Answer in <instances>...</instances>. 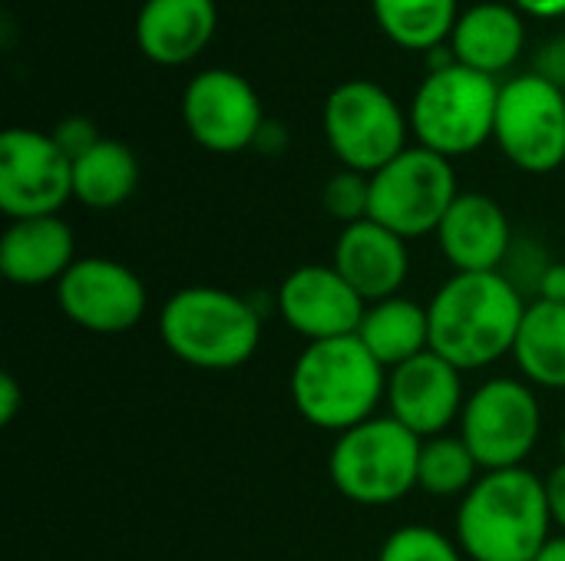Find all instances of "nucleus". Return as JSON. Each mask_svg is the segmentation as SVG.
Wrapping results in <instances>:
<instances>
[{
	"label": "nucleus",
	"instance_id": "16",
	"mask_svg": "<svg viewBox=\"0 0 565 561\" xmlns=\"http://www.w3.org/2000/svg\"><path fill=\"white\" fill-rule=\"evenodd\" d=\"M437 248L454 271H500L513 248V225L503 205L487 192H460L437 228Z\"/></svg>",
	"mask_w": 565,
	"mask_h": 561
},
{
	"label": "nucleus",
	"instance_id": "20",
	"mask_svg": "<svg viewBox=\"0 0 565 561\" xmlns=\"http://www.w3.org/2000/svg\"><path fill=\"white\" fill-rule=\"evenodd\" d=\"M447 46L457 63L487 76H500L520 60L526 46V23L513 3L487 0L457 17Z\"/></svg>",
	"mask_w": 565,
	"mask_h": 561
},
{
	"label": "nucleus",
	"instance_id": "9",
	"mask_svg": "<svg viewBox=\"0 0 565 561\" xmlns=\"http://www.w3.org/2000/svg\"><path fill=\"white\" fill-rule=\"evenodd\" d=\"M457 195L460 185L454 162L424 145H407L371 175V218L414 241L437 235Z\"/></svg>",
	"mask_w": 565,
	"mask_h": 561
},
{
	"label": "nucleus",
	"instance_id": "15",
	"mask_svg": "<svg viewBox=\"0 0 565 561\" xmlns=\"http://www.w3.org/2000/svg\"><path fill=\"white\" fill-rule=\"evenodd\" d=\"M463 374L444 360L440 354L427 350L394 370H387V417L404 423L414 436L434 440L450 433L460 423L467 403Z\"/></svg>",
	"mask_w": 565,
	"mask_h": 561
},
{
	"label": "nucleus",
	"instance_id": "2",
	"mask_svg": "<svg viewBox=\"0 0 565 561\" xmlns=\"http://www.w3.org/2000/svg\"><path fill=\"white\" fill-rule=\"evenodd\" d=\"M454 539L467 561H536L553 539L546 479L533 470H493L460 499Z\"/></svg>",
	"mask_w": 565,
	"mask_h": 561
},
{
	"label": "nucleus",
	"instance_id": "24",
	"mask_svg": "<svg viewBox=\"0 0 565 561\" xmlns=\"http://www.w3.org/2000/svg\"><path fill=\"white\" fill-rule=\"evenodd\" d=\"M371 10L387 40L414 53L447 46L460 17L457 0H371Z\"/></svg>",
	"mask_w": 565,
	"mask_h": 561
},
{
	"label": "nucleus",
	"instance_id": "26",
	"mask_svg": "<svg viewBox=\"0 0 565 561\" xmlns=\"http://www.w3.org/2000/svg\"><path fill=\"white\" fill-rule=\"evenodd\" d=\"M377 561H467V555L460 552L457 539H450L447 532L414 522L394 529L384 539Z\"/></svg>",
	"mask_w": 565,
	"mask_h": 561
},
{
	"label": "nucleus",
	"instance_id": "36",
	"mask_svg": "<svg viewBox=\"0 0 565 561\" xmlns=\"http://www.w3.org/2000/svg\"><path fill=\"white\" fill-rule=\"evenodd\" d=\"M536 561H565V536H553L546 546H543V552L536 555Z\"/></svg>",
	"mask_w": 565,
	"mask_h": 561
},
{
	"label": "nucleus",
	"instance_id": "37",
	"mask_svg": "<svg viewBox=\"0 0 565 561\" xmlns=\"http://www.w3.org/2000/svg\"><path fill=\"white\" fill-rule=\"evenodd\" d=\"M559 450H563V463H565V427H563V433H559Z\"/></svg>",
	"mask_w": 565,
	"mask_h": 561
},
{
	"label": "nucleus",
	"instance_id": "17",
	"mask_svg": "<svg viewBox=\"0 0 565 561\" xmlns=\"http://www.w3.org/2000/svg\"><path fill=\"white\" fill-rule=\"evenodd\" d=\"M331 265L367 304H374L404 291L411 278V248L397 231L364 218L338 231Z\"/></svg>",
	"mask_w": 565,
	"mask_h": 561
},
{
	"label": "nucleus",
	"instance_id": "35",
	"mask_svg": "<svg viewBox=\"0 0 565 561\" xmlns=\"http://www.w3.org/2000/svg\"><path fill=\"white\" fill-rule=\"evenodd\" d=\"M520 13L530 17H563L565 0H510Z\"/></svg>",
	"mask_w": 565,
	"mask_h": 561
},
{
	"label": "nucleus",
	"instance_id": "11",
	"mask_svg": "<svg viewBox=\"0 0 565 561\" xmlns=\"http://www.w3.org/2000/svg\"><path fill=\"white\" fill-rule=\"evenodd\" d=\"M73 198V162L50 132L10 126L0 136V212L7 222L60 215Z\"/></svg>",
	"mask_w": 565,
	"mask_h": 561
},
{
	"label": "nucleus",
	"instance_id": "5",
	"mask_svg": "<svg viewBox=\"0 0 565 561\" xmlns=\"http://www.w3.org/2000/svg\"><path fill=\"white\" fill-rule=\"evenodd\" d=\"M500 86L497 76L477 73L463 63L430 69L407 109L417 145L450 162L483 149L497 129Z\"/></svg>",
	"mask_w": 565,
	"mask_h": 561
},
{
	"label": "nucleus",
	"instance_id": "8",
	"mask_svg": "<svg viewBox=\"0 0 565 561\" xmlns=\"http://www.w3.org/2000/svg\"><path fill=\"white\" fill-rule=\"evenodd\" d=\"M407 136L411 119L381 83L348 79L331 89L324 103V139L341 169L374 175L407 149Z\"/></svg>",
	"mask_w": 565,
	"mask_h": 561
},
{
	"label": "nucleus",
	"instance_id": "34",
	"mask_svg": "<svg viewBox=\"0 0 565 561\" xmlns=\"http://www.w3.org/2000/svg\"><path fill=\"white\" fill-rule=\"evenodd\" d=\"M285 142H288V132H285L278 122L265 119V126H262V132H258V139H255V149H262V152H281Z\"/></svg>",
	"mask_w": 565,
	"mask_h": 561
},
{
	"label": "nucleus",
	"instance_id": "7",
	"mask_svg": "<svg viewBox=\"0 0 565 561\" xmlns=\"http://www.w3.org/2000/svg\"><path fill=\"white\" fill-rule=\"evenodd\" d=\"M457 433L483 473L526 466L543 436L536 387L523 377H487L467 393Z\"/></svg>",
	"mask_w": 565,
	"mask_h": 561
},
{
	"label": "nucleus",
	"instance_id": "14",
	"mask_svg": "<svg viewBox=\"0 0 565 561\" xmlns=\"http://www.w3.org/2000/svg\"><path fill=\"white\" fill-rule=\"evenodd\" d=\"M364 311L367 301L338 274L331 261L288 271L275 291V314L308 344L354 337Z\"/></svg>",
	"mask_w": 565,
	"mask_h": 561
},
{
	"label": "nucleus",
	"instance_id": "23",
	"mask_svg": "<svg viewBox=\"0 0 565 561\" xmlns=\"http://www.w3.org/2000/svg\"><path fill=\"white\" fill-rule=\"evenodd\" d=\"M139 185V159L136 152L103 136L86 155L73 162V198L93 212H113L132 198Z\"/></svg>",
	"mask_w": 565,
	"mask_h": 561
},
{
	"label": "nucleus",
	"instance_id": "13",
	"mask_svg": "<svg viewBox=\"0 0 565 561\" xmlns=\"http://www.w3.org/2000/svg\"><path fill=\"white\" fill-rule=\"evenodd\" d=\"M182 122L202 149L232 155L255 145L265 126V109L242 73L212 66L189 79L182 93Z\"/></svg>",
	"mask_w": 565,
	"mask_h": 561
},
{
	"label": "nucleus",
	"instance_id": "32",
	"mask_svg": "<svg viewBox=\"0 0 565 561\" xmlns=\"http://www.w3.org/2000/svg\"><path fill=\"white\" fill-rule=\"evenodd\" d=\"M17 410H20V384L13 374H3L0 377V423L10 427L17 420Z\"/></svg>",
	"mask_w": 565,
	"mask_h": 561
},
{
	"label": "nucleus",
	"instance_id": "28",
	"mask_svg": "<svg viewBox=\"0 0 565 561\" xmlns=\"http://www.w3.org/2000/svg\"><path fill=\"white\" fill-rule=\"evenodd\" d=\"M550 268H553V258H550L546 245L536 241V238H530V235H516V238H513V248H510V255H507V261H503V268H500V274H503L526 301H536L540 284H543V278H546Z\"/></svg>",
	"mask_w": 565,
	"mask_h": 561
},
{
	"label": "nucleus",
	"instance_id": "18",
	"mask_svg": "<svg viewBox=\"0 0 565 561\" xmlns=\"http://www.w3.org/2000/svg\"><path fill=\"white\" fill-rule=\"evenodd\" d=\"M73 261L76 235L60 215L7 222L0 235V274L17 288H56Z\"/></svg>",
	"mask_w": 565,
	"mask_h": 561
},
{
	"label": "nucleus",
	"instance_id": "31",
	"mask_svg": "<svg viewBox=\"0 0 565 561\" xmlns=\"http://www.w3.org/2000/svg\"><path fill=\"white\" fill-rule=\"evenodd\" d=\"M546 479V499H550V516H553V529L565 536V463L553 466Z\"/></svg>",
	"mask_w": 565,
	"mask_h": 561
},
{
	"label": "nucleus",
	"instance_id": "30",
	"mask_svg": "<svg viewBox=\"0 0 565 561\" xmlns=\"http://www.w3.org/2000/svg\"><path fill=\"white\" fill-rule=\"evenodd\" d=\"M533 73L546 76L550 83H556L559 89H565V36H559V40H550V43L540 50V56H536V69H533Z\"/></svg>",
	"mask_w": 565,
	"mask_h": 561
},
{
	"label": "nucleus",
	"instance_id": "22",
	"mask_svg": "<svg viewBox=\"0 0 565 561\" xmlns=\"http://www.w3.org/2000/svg\"><path fill=\"white\" fill-rule=\"evenodd\" d=\"M516 374L536 390H565V304L530 301L513 354Z\"/></svg>",
	"mask_w": 565,
	"mask_h": 561
},
{
	"label": "nucleus",
	"instance_id": "27",
	"mask_svg": "<svg viewBox=\"0 0 565 561\" xmlns=\"http://www.w3.org/2000/svg\"><path fill=\"white\" fill-rule=\"evenodd\" d=\"M321 205L334 222H341V228L371 218V175L354 172V169L334 172L324 182Z\"/></svg>",
	"mask_w": 565,
	"mask_h": 561
},
{
	"label": "nucleus",
	"instance_id": "25",
	"mask_svg": "<svg viewBox=\"0 0 565 561\" xmlns=\"http://www.w3.org/2000/svg\"><path fill=\"white\" fill-rule=\"evenodd\" d=\"M483 476L477 456L460 440V433H444L424 440L420 466H417V489L434 499H463L477 479Z\"/></svg>",
	"mask_w": 565,
	"mask_h": 561
},
{
	"label": "nucleus",
	"instance_id": "33",
	"mask_svg": "<svg viewBox=\"0 0 565 561\" xmlns=\"http://www.w3.org/2000/svg\"><path fill=\"white\" fill-rule=\"evenodd\" d=\"M536 301H553V304H565V261H553V268L546 271Z\"/></svg>",
	"mask_w": 565,
	"mask_h": 561
},
{
	"label": "nucleus",
	"instance_id": "3",
	"mask_svg": "<svg viewBox=\"0 0 565 561\" xmlns=\"http://www.w3.org/2000/svg\"><path fill=\"white\" fill-rule=\"evenodd\" d=\"M265 334L258 298L215 284L179 288L159 311V337L166 350L192 370L225 374L245 367Z\"/></svg>",
	"mask_w": 565,
	"mask_h": 561
},
{
	"label": "nucleus",
	"instance_id": "29",
	"mask_svg": "<svg viewBox=\"0 0 565 561\" xmlns=\"http://www.w3.org/2000/svg\"><path fill=\"white\" fill-rule=\"evenodd\" d=\"M53 142L66 152V159L70 162H76L79 155H86L99 139H103V132L96 129V122L89 119V116H66V119H60L56 126H53Z\"/></svg>",
	"mask_w": 565,
	"mask_h": 561
},
{
	"label": "nucleus",
	"instance_id": "1",
	"mask_svg": "<svg viewBox=\"0 0 565 561\" xmlns=\"http://www.w3.org/2000/svg\"><path fill=\"white\" fill-rule=\"evenodd\" d=\"M526 304L500 271H454L427 301L430 350L460 374L490 370L513 354Z\"/></svg>",
	"mask_w": 565,
	"mask_h": 561
},
{
	"label": "nucleus",
	"instance_id": "19",
	"mask_svg": "<svg viewBox=\"0 0 565 561\" xmlns=\"http://www.w3.org/2000/svg\"><path fill=\"white\" fill-rule=\"evenodd\" d=\"M215 0H146L136 17V43L159 66L192 63L215 36Z\"/></svg>",
	"mask_w": 565,
	"mask_h": 561
},
{
	"label": "nucleus",
	"instance_id": "6",
	"mask_svg": "<svg viewBox=\"0 0 565 561\" xmlns=\"http://www.w3.org/2000/svg\"><path fill=\"white\" fill-rule=\"evenodd\" d=\"M420 446L424 440L394 417H374L334 436L328 479L354 506H394L417 489Z\"/></svg>",
	"mask_w": 565,
	"mask_h": 561
},
{
	"label": "nucleus",
	"instance_id": "21",
	"mask_svg": "<svg viewBox=\"0 0 565 561\" xmlns=\"http://www.w3.org/2000/svg\"><path fill=\"white\" fill-rule=\"evenodd\" d=\"M384 370H394L430 350V317L427 304L414 298H384L367 304L361 327L354 334Z\"/></svg>",
	"mask_w": 565,
	"mask_h": 561
},
{
	"label": "nucleus",
	"instance_id": "4",
	"mask_svg": "<svg viewBox=\"0 0 565 561\" xmlns=\"http://www.w3.org/2000/svg\"><path fill=\"white\" fill-rule=\"evenodd\" d=\"M288 393L298 417L324 433H348L377 417L387 397V370L358 337L305 344Z\"/></svg>",
	"mask_w": 565,
	"mask_h": 561
},
{
	"label": "nucleus",
	"instance_id": "10",
	"mask_svg": "<svg viewBox=\"0 0 565 561\" xmlns=\"http://www.w3.org/2000/svg\"><path fill=\"white\" fill-rule=\"evenodd\" d=\"M493 142L520 172H556L565 162V89L540 73L507 79L500 86Z\"/></svg>",
	"mask_w": 565,
	"mask_h": 561
},
{
	"label": "nucleus",
	"instance_id": "12",
	"mask_svg": "<svg viewBox=\"0 0 565 561\" xmlns=\"http://www.w3.org/2000/svg\"><path fill=\"white\" fill-rule=\"evenodd\" d=\"M56 304L73 327L99 337H116L132 331L146 317L149 294L142 278L129 265L103 255H86L76 258L73 268L60 278Z\"/></svg>",
	"mask_w": 565,
	"mask_h": 561
}]
</instances>
